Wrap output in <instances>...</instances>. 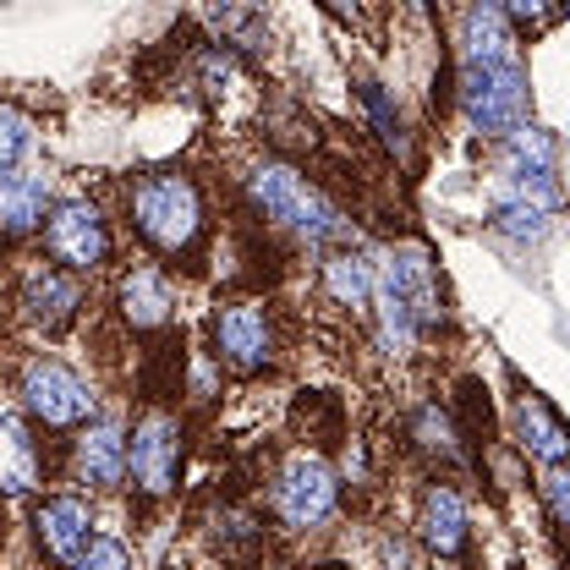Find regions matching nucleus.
<instances>
[{
	"instance_id": "obj_4",
	"label": "nucleus",
	"mask_w": 570,
	"mask_h": 570,
	"mask_svg": "<svg viewBox=\"0 0 570 570\" xmlns=\"http://www.w3.org/2000/svg\"><path fill=\"white\" fill-rule=\"evenodd\" d=\"M269 504H275V521L285 532H324L341 510V472L313 450H291L275 472Z\"/></svg>"
},
{
	"instance_id": "obj_24",
	"label": "nucleus",
	"mask_w": 570,
	"mask_h": 570,
	"mask_svg": "<svg viewBox=\"0 0 570 570\" xmlns=\"http://www.w3.org/2000/svg\"><path fill=\"white\" fill-rule=\"evenodd\" d=\"M543 499H549V510L570 527V466H549V472H543Z\"/></svg>"
},
{
	"instance_id": "obj_25",
	"label": "nucleus",
	"mask_w": 570,
	"mask_h": 570,
	"mask_svg": "<svg viewBox=\"0 0 570 570\" xmlns=\"http://www.w3.org/2000/svg\"><path fill=\"white\" fill-rule=\"evenodd\" d=\"M406 560H412V554H406V543H401V538H384V566L406 570Z\"/></svg>"
},
{
	"instance_id": "obj_7",
	"label": "nucleus",
	"mask_w": 570,
	"mask_h": 570,
	"mask_svg": "<svg viewBox=\"0 0 570 570\" xmlns=\"http://www.w3.org/2000/svg\"><path fill=\"white\" fill-rule=\"evenodd\" d=\"M209 341H214L209 356L225 362L236 379L269 373L275 352H281V330H275V313L264 302H225V307H214Z\"/></svg>"
},
{
	"instance_id": "obj_21",
	"label": "nucleus",
	"mask_w": 570,
	"mask_h": 570,
	"mask_svg": "<svg viewBox=\"0 0 570 570\" xmlns=\"http://www.w3.org/2000/svg\"><path fill=\"white\" fill-rule=\"evenodd\" d=\"M362 110L373 116V127H379V138L390 142L395 154H406V121H401V110L390 105V94H384V82H362Z\"/></svg>"
},
{
	"instance_id": "obj_16",
	"label": "nucleus",
	"mask_w": 570,
	"mask_h": 570,
	"mask_svg": "<svg viewBox=\"0 0 570 570\" xmlns=\"http://www.w3.org/2000/svg\"><path fill=\"white\" fill-rule=\"evenodd\" d=\"M39 472H45V461H39L33 428L22 423L11 406H0V494L6 499L33 494L39 489Z\"/></svg>"
},
{
	"instance_id": "obj_20",
	"label": "nucleus",
	"mask_w": 570,
	"mask_h": 570,
	"mask_svg": "<svg viewBox=\"0 0 570 570\" xmlns=\"http://www.w3.org/2000/svg\"><path fill=\"white\" fill-rule=\"evenodd\" d=\"M412 439L423 444L428 455H439V461L461 455V433L450 423V412H439V406H423V412L412 417Z\"/></svg>"
},
{
	"instance_id": "obj_8",
	"label": "nucleus",
	"mask_w": 570,
	"mask_h": 570,
	"mask_svg": "<svg viewBox=\"0 0 570 570\" xmlns=\"http://www.w3.org/2000/svg\"><path fill=\"white\" fill-rule=\"evenodd\" d=\"M45 247H50V264L67 269V275H99L110 258H116V236H110V219L99 214V204L88 198H56V209L45 219Z\"/></svg>"
},
{
	"instance_id": "obj_3",
	"label": "nucleus",
	"mask_w": 570,
	"mask_h": 570,
	"mask_svg": "<svg viewBox=\"0 0 570 570\" xmlns=\"http://www.w3.org/2000/svg\"><path fill=\"white\" fill-rule=\"evenodd\" d=\"M461 116L478 138L504 142L532 121V77L521 56L461 61Z\"/></svg>"
},
{
	"instance_id": "obj_13",
	"label": "nucleus",
	"mask_w": 570,
	"mask_h": 570,
	"mask_svg": "<svg viewBox=\"0 0 570 570\" xmlns=\"http://www.w3.org/2000/svg\"><path fill=\"white\" fill-rule=\"evenodd\" d=\"M176 307H181L176 281H170L159 264H132V269H121V281H116V313H121L127 330H138V335L170 330V324H176Z\"/></svg>"
},
{
	"instance_id": "obj_10",
	"label": "nucleus",
	"mask_w": 570,
	"mask_h": 570,
	"mask_svg": "<svg viewBox=\"0 0 570 570\" xmlns=\"http://www.w3.org/2000/svg\"><path fill=\"white\" fill-rule=\"evenodd\" d=\"M88 291L77 275L56 269V264H33L22 285H17V307H22V324H33L39 335H67L82 313Z\"/></svg>"
},
{
	"instance_id": "obj_17",
	"label": "nucleus",
	"mask_w": 570,
	"mask_h": 570,
	"mask_svg": "<svg viewBox=\"0 0 570 570\" xmlns=\"http://www.w3.org/2000/svg\"><path fill=\"white\" fill-rule=\"evenodd\" d=\"M373 258L367 253H356V247H335V253H324V264H318V285H324V296L335 302V307H346V313H367L373 307Z\"/></svg>"
},
{
	"instance_id": "obj_19",
	"label": "nucleus",
	"mask_w": 570,
	"mask_h": 570,
	"mask_svg": "<svg viewBox=\"0 0 570 570\" xmlns=\"http://www.w3.org/2000/svg\"><path fill=\"white\" fill-rule=\"evenodd\" d=\"M494 230H499V236H510V242L538 247V242L554 230V214L527 209V204H494Z\"/></svg>"
},
{
	"instance_id": "obj_18",
	"label": "nucleus",
	"mask_w": 570,
	"mask_h": 570,
	"mask_svg": "<svg viewBox=\"0 0 570 570\" xmlns=\"http://www.w3.org/2000/svg\"><path fill=\"white\" fill-rule=\"evenodd\" d=\"M33 142H39V127H33V116L0 99V176H6V170H17V165H22V159L33 154Z\"/></svg>"
},
{
	"instance_id": "obj_15",
	"label": "nucleus",
	"mask_w": 570,
	"mask_h": 570,
	"mask_svg": "<svg viewBox=\"0 0 570 570\" xmlns=\"http://www.w3.org/2000/svg\"><path fill=\"white\" fill-rule=\"evenodd\" d=\"M50 209H56L50 176H39V170H6L0 176V236L6 242L45 230Z\"/></svg>"
},
{
	"instance_id": "obj_12",
	"label": "nucleus",
	"mask_w": 570,
	"mask_h": 570,
	"mask_svg": "<svg viewBox=\"0 0 570 570\" xmlns=\"http://www.w3.org/2000/svg\"><path fill=\"white\" fill-rule=\"evenodd\" d=\"M71 478L88 494L127 483V428H121V417H94V423L77 428V439H71Z\"/></svg>"
},
{
	"instance_id": "obj_11",
	"label": "nucleus",
	"mask_w": 570,
	"mask_h": 570,
	"mask_svg": "<svg viewBox=\"0 0 570 570\" xmlns=\"http://www.w3.org/2000/svg\"><path fill=\"white\" fill-rule=\"evenodd\" d=\"M33 538H39V549L56 560V566H77L88 549H94V504L82 494H50L33 504Z\"/></svg>"
},
{
	"instance_id": "obj_26",
	"label": "nucleus",
	"mask_w": 570,
	"mask_h": 570,
	"mask_svg": "<svg viewBox=\"0 0 570 570\" xmlns=\"http://www.w3.org/2000/svg\"><path fill=\"white\" fill-rule=\"evenodd\" d=\"M170 570H176V566H170Z\"/></svg>"
},
{
	"instance_id": "obj_2",
	"label": "nucleus",
	"mask_w": 570,
	"mask_h": 570,
	"mask_svg": "<svg viewBox=\"0 0 570 570\" xmlns=\"http://www.w3.org/2000/svg\"><path fill=\"white\" fill-rule=\"evenodd\" d=\"M242 187H247V198H253V209L264 214L269 225H281L291 230L296 242H307L313 253H335V247H346V214L335 209L296 165H285V159H258L247 176H242Z\"/></svg>"
},
{
	"instance_id": "obj_14",
	"label": "nucleus",
	"mask_w": 570,
	"mask_h": 570,
	"mask_svg": "<svg viewBox=\"0 0 570 570\" xmlns=\"http://www.w3.org/2000/svg\"><path fill=\"white\" fill-rule=\"evenodd\" d=\"M510 423H515L521 450H527L543 472H549V466H570V428L560 423V412H554L538 390H521V395H515Z\"/></svg>"
},
{
	"instance_id": "obj_23",
	"label": "nucleus",
	"mask_w": 570,
	"mask_h": 570,
	"mask_svg": "<svg viewBox=\"0 0 570 570\" xmlns=\"http://www.w3.org/2000/svg\"><path fill=\"white\" fill-rule=\"evenodd\" d=\"M71 570H132V549H127L121 538H94V549Z\"/></svg>"
},
{
	"instance_id": "obj_22",
	"label": "nucleus",
	"mask_w": 570,
	"mask_h": 570,
	"mask_svg": "<svg viewBox=\"0 0 570 570\" xmlns=\"http://www.w3.org/2000/svg\"><path fill=\"white\" fill-rule=\"evenodd\" d=\"M258 538H264V527H258V515H247V510H225V515L214 521V549H219V554H247V549H258Z\"/></svg>"
},
{
	"instance_id": "obj_6",
	"label": "nucleus",
	"mask_w": 570,
	"mask_h": 570,
	"mask_svg": "<svg viewBox=\"0 0 570 570\" xmlns=\"http://www.w3.org/2000/svg\"><path fill=\"white\" fill-rule=\"evenodd\" d=\"M17 395H22L28 417L45 428H82L94 417V384H88L71 362H61V356H50V352L22 362Z\"/></svg>"
},
{
	"instance_id": "obj_9",
	"label": "nucleus",
	"mask_w": 570,
	"mask_h": 570,
	"mask_svg": "<svg viewBox=\"0 0 570 570\" xmlns=\"http://www.w3.org/2000/svg\"><path fill=\"white\" fill-rule=\"evenodd\" d=\"M412 538L428 560H461L466 543H472V515H466V499L455 483L433 478L423 494H417V521H412Z\"/></svg>"
},
{
	"instance_id": "obj_1",
	"label": "nucleus",
	"mask_w": 570,
	"mask_h": 570,
	"mask_svg": "<svg viewBox=\"0 0 570 570\" xmlns=\"http://www.w3.org/2000/svg\"><path fill=\"white\" fill-rule=\"evenodd\" d=\"M127 225L148 253L170 264H193L204 258V242H209L204 187L187 170H148L127 187Z\"/></svg>"
},
{
	"instance_id": "obj_5",
	"label": "nucleus",
	"mask_w": 570,
	"mask_h": 570,
	"mask_svg": "<svg viewBox=\"0 0 570 570\" xmlns=\"http://www.w3.org/2000/svg\"><path fill=\"white\" fill-rule=\"evenodd\" d=\"M181 455H187V428L176 412L165 406H148L132 433H127V478H132V494L142 504L176 494V478H181Z\"/></svg>"
}]
</instances>
